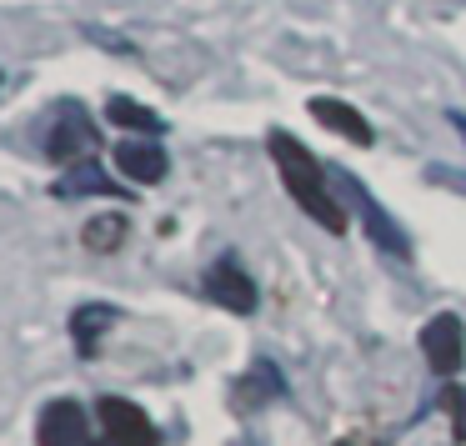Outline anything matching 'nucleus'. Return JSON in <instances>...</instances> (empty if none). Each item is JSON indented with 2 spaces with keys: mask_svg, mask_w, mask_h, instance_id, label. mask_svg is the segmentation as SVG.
I'll return each mask as SVG.
<instances>
[{
  "mask_svg": "<svg viewBox=\"0 0 466 446\" xmlns=\"http://www.w3.org/2000/svg\"><path fill=\"white\" fill-rule=\"evenodd\" d=\"M81 191H106V196H121V186L106 181V171L96 161H81L71 166V176L66 181H56V196H81Z\"/></svg>",
  "mask_w": 466,
  "mask_h": 446,
  "instance_id": "9b49d317",
  "label": "nucleus"
},
{
  "mask_svg": "<svg viewBox=\"0 0 466 446\" xmlns=\"http://www.w3.org/2000/svg\"><path fill=\"white\" fill-rule=\"evenodd\" d=\"M281 391H286L281 371H276L271 361H256V366H251V376H246V386H241V396H236V401H266V396H281Z\"/></svg>",
  "mask_w": 466,
  "mask_h": 446,
  "instance_id": "4468645a",
  "label": "nucleus"
},
{
  "mask_svg": "<svg viewBox=\"0 0 466 446\" xmlns=\"http://www.w3.org/2000/svg\"><path fill=\"white\" fill-rule=\"evenodd\" d=\"M336 446H351V441H336Z\"/></svg>",
  "mask_w": 466,
  "mask_h": 446,
  "instance_id": "a211bd4d",
  "label": "nucleus"
},
{
  "mask_svg": "<svg viewBox=\"0 0 466 446\" xmlns=\"http://www.w3.org/2000/svg\"><path fill=\"white\" fill-rule=\"evenodd\" d=\"M206 296H211L216 306H226V311H236V316L256 311V281L231 261V256H221V261L206 271Z\"/></svg>",
  "mask_w": 466,
  "mask_h": 446,
  "instance_id": "0eeeda50",
  "label": "nucleus"
},
{
  "mask_svg": "<svg viewBox=\"0 0 466 446\" xmlns=\"http://www.w3.org/2000/svg\"><path fill=\"white\" fill-rule=\"evenodd\" d=\"M101 446H116V441H101Z\"/></svg>",
  "mask_w": 466,
  "mask_h": 446,
  "instance_id": "6ab92c4d",
  "label": "nucleus"
},
{
  "mask_svg": "<svg viewBox=\"0 0 466 446\" xmlns=\"http://www.w3.org/2000/svg\"><path fill=\"white\" fill-rule=\"evenodd\" d=\"M451 126H456V131L466 136V116H456V111H451Z\"/></svg>",
  "mask_w": 466,
  "mask_h": 446,
  "instance_id": "f3484780",
  "label": "nucleus"
},
{
  "mask_svg": "<svg viewBox=\"0 0 466 446\" xmlns=\"http://www.w3.org/2000/svg\"><path fill=\"white\" fill-rule=\"evenodd\" d=\"M96 411H101L106 441H116V446H156L161 441L156 426H151V416H146L136 401H126V396H106Z\"/></svg>",
  "mask_w": 466,
  "mask_h": 446,
  "instance_id": "39448f33",
  "label": "nucleus"
},
{
  "mask_svg": "<svg viewBox=\"0 0 466 446\" xmlns=\"http://www.w3.org/2000/svg\"><path fill=\"white\" fill-rule=\"evenodd\" d=\"M271 161H276V171H281L286 191L296 196V206H301V211L311 216L316 226H321V231H336V236H341V231H346V206L331 196L321 161H316V156L306 151L296 136H286V131H271Z\"/></svg>",
  "mask_w": 466,
  "mask_h": 446,
  "instance_id": "f257e3e1",
  "label": "nucleus"
},
{
  "mask_svg": "<svg viewBox=\"0 0 466 446\" xmlns=\"http://www.w3.org/2000/svg\"><path fill=\"white\" fill-rule=\"evenodd\" d=\"M35 441L41 446H91V416L81 401H51L35 421Z\"/></svg>",
  "mask_w": 466,
  "mask_h": 446,
  "instance_id": "423d86ee",
  "label": "nucleus"
},
{
  "mask_svg": "<svg viewBox=\"0 0 466 446\" xmlns=\"http://www.w3.org/2000/svg\"><path fill=\"white\" fill-rule=\"evenodd\" d=\"M116 321L111 306H81V311L71 316V336H76V351L81 356H96V346H101V331Z\"/></svg>",
  "mask_w": 466,
  "mask_h": 446,
  "instance_id": "9d476101",
  "label": "nucleus"
},
{
  "mask_svg": "<svg viewBox=\"0 0 466 446\" xmlns=\"http://www.w3.org/2000/svg\"><path fill=\"white\" fill-rule=\"evenodd\" d=\"M431 176L436 186H446V191H456V196H466V171H451V166H431Z\"/></svg>",
  "mask_w": 466,
  "mask_h": 446,
  "instance_id": "dca6fc26",
  "label": "nucleus"
},
{
  "mask_svg": "<svg viewBox=\"0 0 466 446\" xmlns=\"http://www.w3.org/2000/svg\"><path fill=\"white\" fill-rule=\"evenodd\" d=\"M421 351H426V366L436 376H456L466 361V326L456 311H441L421 326Z\"/></svg>",
  "mask_w": 466,
  "mask_h": 446,
  "instance_id": "7ed1b4c3",
  "label": "nucleus"
},
{
  "mask_svg": "<svg viewBox=\"0 0 466 446\" xmlns=\"http://www.w3.org/2000/svg\"><path fill=\"white\" fill-rule=\"evenodd\" d=\"M446 416H451V436L466 441V386H451V391H446Z\"/></svg>",
  "mask_w": 466,
  "mask_h": 446,
  "instance_id": "2eb2a0df",
  "label": "nucleus"
},
{
  "mask_svg": "<svg viewBox=\"0 0 466 446\" xmlns=\"http://www.w3.org/2000/svg\"><path fill=\"white\" fill-rule=\"evenodd\" d=\"M116 166H121V176H131V181H141V186L166 181V151L156 141H146V136L116 146Z\"/></svg>",
  "mask_w": 466,
  "mask_h": 446,
  "instance_id": "6e6552de",
  "label": "nucleus"
},
{
  "mask_svg": "<svg viewBox=\"0 0 466 446\" xmlns=\"http://www.w3.org/2000/svg\"><path fill=\"white\" fill-rule=\"evenodd\" d=\"M96 146H101V136H96V126L86 121L81 106H61L51 136H46V156H56V161H66V166H81V161L96 156Z\"/></svg>",
  "mask_w": 466,
  "mask_h": 446,
  "instance_id": "20e7f679",
  "label": "nucleus"
},
{
  "mask_svg": "<svg viewBox=\"0 0 466 446\" xmlns=\"http://www.w3.org/2000/svg\"><path fill=\"white\" fill-rule=\"evenodd\" d=\"M106 116H111L116 126H126V131H146V136H161L166 131L161 116L146 111V106H136V101H126V96H116V101L106 106Z\"/></svg>",
  "mask_w": 466,
  "mask_h": 446,
  "instance_id": "f8f14e48",
  "label": "nucleus"
},
{
  "mask_svg": "<svg viewBox=\"0 0 466 446\" xmlns=\"http://www.w3.org/2000/svg\"><path fill=\"white\" fill-rule=\"evenodd\" d=\"M81 241L91 246L96 256L116 251V246L126 241V216H91V221H86V231H81Z\"/></svg>",
  "mask_w": 466,
  "mask_h": 446,
  "instance_id": "ddd939ff",
  "label": "nucleus"
},
{
  "mask_svg": "<svg viewBox=\"0 0 466 446\" xmlns=\"http://www.w3.org/2000/svg\"><path fill=\"white\" fill-rule=\"evenodd\" d=\"M336 191H346V196H351V206L366 216V236L376 241V251L396 256V261H406V256H411V241H406V231L391 221V216H386L381 201H371V191H366V186L356 181L351 171H336Z\"/></svg>",
  "mask_w": 466,
  "mask_h": 446,
  "instance_id": "f03ea898",
  "label": "nucleus"
},
{
  "mask_svg": "<svg viewBox=\"0 0 466 446\" xmlns=\"http://www.w3.org/2000/svg\"><path fill=\"white\" fill-rule=\"evenodd\" d=\"M311 116L326 126V131L346 136L351 146H371V141H376V136H371V126H366V116L356 111V106H346V101H331V96H316V101H311Z\"/></svg>",
  "mask_w": 466,
  "mask_h": 446,
  "instance_id": "1a4fd4ad",
  "label": "nucleus"
}]
</instances>
